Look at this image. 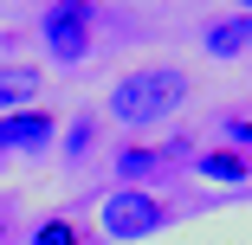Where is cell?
Masks as SVG:
<instances>
[{
	"mask_svg": "<svg viewBox=\"0 0 252 245\" xmlns=\"http://www.w3.org/2000/svg\"><path fill=\"white\" fill-rule=\"evenodd\" d=\"M181 104H188V71H175V65H142V71L110 84V116L123 129H156Z\"/></svg>",
	"mask_w": 252,
	"mask_h": 245,
	"instance_id": "obj_1",
	"label": "cell"
},
{
	"mask_svg": "<svg viewBox=\"0 0 252 245\" xmlns=\"http://www.w3.org/2000/svg\"><path fill=\"white\" fill-rule=\"evenodd\" d=\"M39 39L59 65H84L91 39H97V0H52L39 13Z\"/></svg>",
	"mask_w": 252,
	"mask_h": 245,
	"instance_id": "obj_2",
	"label": "cell"
},
{
	"mask_svg": "<svg viewBox=\"0 0 252 245\" xmlns=\"http://www.w3.org/2000/svg\"><path fill=\"white\" fill-rule=\"evenodd\" d=\"M162 226H168V207L149 187H117L110 200H104V232L110 239H149V232H162Z\"/></svg>",
	"mask_w": 252,
	"mask_h": 245,
	"instance_id": "obj_3",
	"label": "cell"
},
{
	"mask_svg": "<svg viewBox=\"0 0 252 245\" xmlns=\"http://www.w3.org/2000/svg\"><path fill=\"white\" fill-rule=\"evenodd\" d=\"M59 142V116L52 110H13L0 116V155H45Z\"/></svg>",
	"mask_w": 252,
	"mask_h": 245,
	"instance_id": "obj_4",
	"label": "cell"
},
{
	"mask_svg": "<svg viewBox=\"0 0 252 245\" xmlns=\"http://www.w3.org/2000/svg\"><path fill=\"white\" fill-rule=\"evenodd\" d=\"M32 97H39V65H0V116L32 110Z\"/></svg>",
	"mask_w": 252,
	"mask_h": 245,
	"instance_id": "obj_5",
	"label": "cell"
},
{
	"mask_svg": "<svg viewBox=\"0 0 252 245\" xmlns=\"http://www.w3.org/2000/svg\"><path fill=\"white\" fill-rule=\"evenodd\" d=\"M252 45V20H220V26H207V52L214 58H233V52H246Z\"/></svg>",
	"mask_w": 252,
	"mask_h": 245,
	"instance_id": "obj_6",
	"label": "cell"
},
{
	"mask_svg": "<svg viewBox=\"0 0 252 245\" xmlns=\"http://www.w3.org/2000/svg\"><path fill=\"white\" fill-rule=\"evenodd\" d=\"M200 174H207V181H252V162L239 155V149H214V155H200Z\"/></svg>",
	"mask_w": 252,
	"mask_h": 245,
	"instance_id": "obj_7",
	"label": "cell"
},
{
	"mask_svg": "<svg viewBox=\"0 0 252 245\" xmlns=\"http://www.w3.org/2000/svg\"><path fill=\"white\" fill-rule=\"evenodd\" d=\"M156 168H162L156 149H123V155H117V187H142Z\"/></svg>",
	"mask_w": 252,
	"mask_h": 245,
	"instance_id": "obj_8",
	"label": "cell"
},
{
	"mask_svg": "<svg viewBox=\"0 0 252 245\" xmlns=\"http://www.w3.org/2000/svg\"><path fill=\"white\" fill-rule=\"evenodd\" d=\"M32 245H84V239H78V219L71 213H52V219H39Z\"/></svg>",
	"mask_w": 252,
	"mask_h": 245,
	"instance_id": "obj_9",
	"label": "cell"
},
{
	"mask_svg": "<svg viewBox=\"0 0 252 245\" xmlns=\"http://www.w3.org/2000/svg\"><path fill=\"white\" fill-rule=\"evenodd\" d=\"M91 136H97V129H91V123H71V129H65V149H71V162H78V155H84V149H91Z\"/></svg>",
	"mask_w": 252,
	"mask_h": 245,
	"instance_id": "obj_10",
	"label": "cell"
},
{
	"mask_svg": "<svg viewBox=\"0 0 252 245\" xmlns=\"http://www.w3.org/2000/svg\"><path fill=\"white\" fill-rule=\"evenodd\" d=\"M226 136H239V142H252V123H226Z\"/></svg>",
	"mask_w": 252,
	"mask_h": 245,
	"instance_id": "obj_11",
	"label": "cell"
},
{
	"mask_svg": "<svg viewBox=\"0 0 252 245\" xmlns=\"http://www.w3.org/2000/svg\"><path fill=\"white\" fill-rule=\"evenodd\" d=\"M0 239H7V219H0Z\"/></svg>",
	"mask_w": 252,
	"mask_h": 245,
	"instance_id": "obj_12",
	"label": "cell"
},
{
	"mask_svg": "<svg viewBox=\"0 0 252 245\" xmlns=\"http://www.w3.org/2000/svg\"><path fill=\"white\" fill-rule=\"evenodd\" d=\"M239 7H252V0H239Z\"/></svg>",
	"mask_w": 252,
	"mask_h": 245,
	"instance_id": "obj_13",
	"label": "cell"
}]
</instances>
